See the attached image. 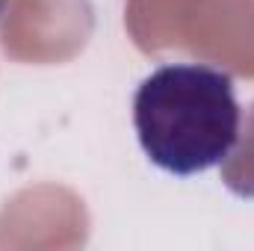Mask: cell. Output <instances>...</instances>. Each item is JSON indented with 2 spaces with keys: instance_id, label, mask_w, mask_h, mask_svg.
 Masks as SVG:
<instances>
[{
  "instance_id": "1",
  "label": "cell",
  "mask_w": 254,
  "mask_h": 251,
  "mask_svg": "<svg viewBox=\"0 0 254 251\" xmlns=\"http://www.w3.org/2000/svg\"><path fill=\"white\" fill-rule=\"evenodd\" d=\"M240 125L234 80L210 65H163L133 95V127L145 157L178 178L222 166Z\"/></svg>"
},
{
  "instance_id": "2",
  "label": "cell",
  "mask_w": 254,
  "mask_h": 251,
  "mask_svg": "<svg viewBox=\"0 0 254 251\" xmlns=\"http://www.w3.org/2000/svg\"><path fill=\"white\" fill-rule=\"evenodd\" d=\"M222 181L234 195L254 198V104L246 113V127L240 125L234 151L222 160Z\"/></svg>"
}]
</instances>
